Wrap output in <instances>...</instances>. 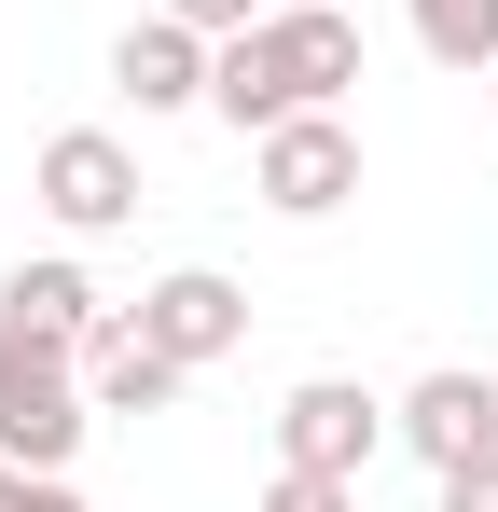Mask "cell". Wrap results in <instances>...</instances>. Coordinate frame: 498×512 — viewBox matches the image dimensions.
Wrapping results in <instances>:
<instances>
[{"label": "cell", "mask_w": 498, "mask_h": 512, "mask_svg": "<svg viewBox=\"0 0 498 512\" xmlns=\"http://www.w3.org/2000/svg\"><path fill=\"white\" fill-rule=\"evenodd\" d=\"M83 429H97V402H83V346L0 333V457H14V471H70Z\"/></svg>", "instance_id": "cell-1"}, {"label": "cell", "mask_w": 498, "mask_h": 512, "mask_svg": "<svg viewBox=\"0 0 498 512\" xmlns=\"http://www.w3.org/2000/svg\"><path fill=\"white\" fill-rule=\"evenodd\" d=\"M249 194H263L277 222H332V208L360 194V125H346V111L263 125V139H249Z\"/></svg>", "instance_id": "cell-2"}, {"label": "cell", "mask_w": 498, "mask_h": 512, "mask_svg": "<svg viewBox=\"0 0 498 512\" xmlns=\"http://www.w3.org/2000/svg\"><path fill=\"white\" fill-rule=\"evenodd\" d=\"M28 194H42V222H56V236H125V222H139V153H125V139H111V125H56V139H42V167H28Z\"/></svg>", "instance_id": "cell-3"}, {"label": "cell", "mask_w": 498, "mask_h": 512, "mask_svg": "<svg viewBox=\"0 0 498 512\" xmlns=\"http://www.w3.org/2000/svg\"><path fill=\"white\" fill-rule=\"evenodd\" d=\"M277 457H291V471H346V485H360V471L388 457V402H374L360 374H291V388H277Z\"/></svg>", "instance_id": "cell-4"}, {"label": "cell", "mask_w": 498, "mask_h": 512, "mask_svg": "<svg viewBox=\"0 0 498 512\" xmlns=\"http://www.w3.org/2000/svg\"><path fill=\"white\" fill-rule=\"evenodd\" d=\"M125 319H139V333H153L180 374H208V360H236V346H249V291L222 277V263H166V277L125 305Z\"/></svg>", "instance_id": "cell-5"}, {"label": "cell", "mask_w": 498, "mask_h": 512, "mask_svg": "<svg viewBox=\"0 0 498 512\" xmlns=\"http://www.w3.org/2000/svg\"><path fill=\"white\" fill-rule=\"evenodd\" d=\"M263 56H277L291 111H346V84H360V14H346V0H263Z\"/></svg>", "instance_id": "cell-6"}, {"label": "cell", "mask_w": 498, "mask_h": 512, "mask_svg": "<svg viewBox=\"0 0 498 512\" xmlns=\"http://www.w3.org/2000/svg\"><path fill=\"white\" fill-rule=\"evenodd\" d=\"M388 443H415L429 471L485 457V443H498V374H471V360H429L402 402H388Z\"/></svg>", "instance_id": "cell-7"}, {"label": "cell", "mask_w": 498, "mask_h": 512, "mask_svg": "<svg viewBox=\"0 0 498 512\" xmlns=\"http://www.w3.org/2000/svg\"><path fill=\"white\" fill-rule=\"evenodd\" d=\"M111 97L153 125V111H208V28H180V14H139L125 42H111Z\"/></svg>", "instance_id": "cell-8"}, {"label": "cell", "mask_w": 498, "mask_h": 512, "mask_svg": "<svg viewBox=\"0 0 498 512\" xmlns=\"http://www.w3.org/2000/svg\"><path fill=\"white\" fill-rule=\"evenodd\" d=\"M180 388H194V374H180V360H166V346L139 333L125 305H111V319L83 333V402H97V416H166Z\"/></svg>", "instance_id": "cell-9"}, {"label": "cell", "mask_w": 498, "mask_h": 512, "mask_svg": "<svg viewBox=\"0 0 498 512\" xmlns=\"http://www.w3.org/2000/svg\"><path fill=\"white\" fill-rule=\"evenodd\" d=\"M97 319H111V305H97V277H83L70 250H42V263L0 277V333H28V346H83Z\"/></svg>", "instance_id": "cell-10"}, {"label": "cell", "mask_w": 498, "mask_h": 512, "mask_svg": "<svg viewBox=\"0 0 498 512\" xmlns=\"http://www.w3.org/2000/svg\"><path fill=\"white\" fill-rule=\"evenodd\" d=\"M402 28L429 70H471V84L498 70V0H402Z\"/></svg>", "instance_id": "cell-11"}, {"label": "cell", "mask_w": 498, "mask_h": 512, "mask_svg": "<svg viewBox=\"0 0 498 512\" xmlns=\"http://www.w3.org/2000/svg\"><path fill=\"white\" fill-rule=\"evenodd\" d=\"M249 512H360V485H346V471H291V457H277Z\"/></svg>", "instance_id": "cell-12"}, {"label": "cell", "mask_w": 498, "mask_h": 512, "mask_svg": "<svg viewBox=\"0 0 498 512\" xmlns=\"http://www.w3.org/2000/svg\"><path fill=\"white\" fill-rule=\"evenodd\" d=\"M0 512H83V485H70V471H14V457H0Z\"/></svg>", "instance_id": "cell-13"}, {"label": "cell", "mask_w": 498, "mask_h": 512, "mask_svg": "<svg viewBox=\"0 0 498 512\" xmlns=\"http://www.w3.org/2000/svg\"><path fill=\"white\" fill-rule=\"evenodd\" d=\"M153 14H180V28H208V42H236V28H263V0H153Z\"/></svg>", "instance_id": "cell-14"}, {"label": "cell", "mask_w": 498, "mask_h": 512, "mask_svg": "<svg viewBox=\"0 0 498 512\" xmlns=\"http://www.w3.org/2000/svg\"><path fill=\"white\" fill-rule=\"evenodd\" d=\"M443 512H498V443H485V457H457V471H443Z\"/></svg>", "instance_id": "cell-15"}, {"label": "cell", "mask_w": 498, "mask_h": 512, "mask_svg": "<svg viewBox=\"0 0 498 512\" xmlns=\"http://www.w3.org/2000/svg\"><path fill=\"white\" fill-rule=\"evenodd\" d=\"M485 111H498V70H485Z\"/></svg>", "instance_id": "cell-16"}]
</instances>
